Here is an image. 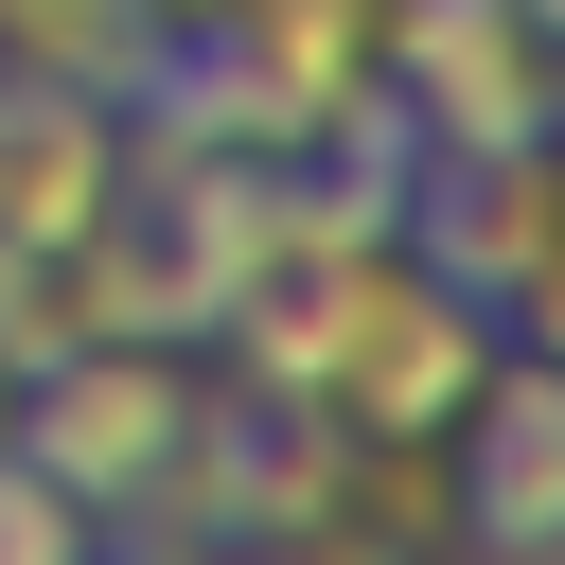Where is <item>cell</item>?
<instances>
[{"label": "cell", "mask_w": 565, "mask_h": 565, "mask_svg": "<svg viewBox=\"0 0 565 565\" xmlns=\"http://www.w3.org/2000/svg\"><path fill=\"white\" fill-rule=\"evenodd\" d=\"M212 424V371H194V335H71V353H35L18 371V459L106 530L177 441Z\"/></svg>", "instance_id": "1"}, {"label": "cell", "mask_w": 565, "mask_h": 565, "mask_svg": "<svg viewBox=\"0 0 565 565\" xmlns=\"http://www.w3.org/2000/svg\"><path fill=\"white\" fill-rule=\"evenodd\" d=\"M406 247L494 318V335H565V177L547 141H459L406 177Z\"/></svg>", "instance_id": "2"}, {"label": "cell", "mask_w": 565, "mask_h": 565, "mask_svg": "<svg viewBox=\"0 0 565 565\" xmlns=\"http://www.w3.org/2000/svg\"><path fill=\"white\" fill-rule=\"evenodd\" d=\"M124 106L106 88H53V71H0V247H71L88 212H124Z\"/></svg>", "instance_id": "5"}, {"label": "cell", "mask_w": 565, "mask_h": 565, "mask_svg": "<svg viewBox=\"0 0 565 565\" xmlns=\"http://www.w3.org/2000/svg\"><path fill=\"white\" fill-rule=\"evenodd\" d=\"M335 547H441L459 530V441H353L335 424Z\"/></svg>", "instance_id": "7"}, {"label": "cell", "mask_w": 565, "mask_h": 565, "mask_svg": "<svg viewBox=\"0 0 565 565\" xmlns=\"http://www.w3.org/2000/svg\"><path fill=\"white\" fill-rule=\"evenodd\" d=\"M424 159L459 141H547V0H388V71Z\"/></svg>", "instance_id": "3"}, {"label": "cell", "mask_w": 565, "mask_h": 565, "mask_svg": "<svg viewBox=\"0 0 565 565\" xmlns=\"http://www.w3.org/2000/svg\"><path fill=\"white\" fill-rule=\"evenodd\" d=\"M0 441H18V353H0Z\"/></svg>", "instance_id": "10"}, {"label": "cell", "mask_w": 565, "mask_h": 565, "mask_svg": "<svg viewBox=\"0 0 565 565\" xmlns=\"http://www.w3.org/2000/svg\"><path fill=\"white\" fill-rule=\"evenodd\" d=\"M212 53H247L300 124H335V106H371V71H388V0H212L194 18Z\"/></svg>", "instance_id": "6"}, {"label": "cell", "mask_w": 565, "mask_h": 565, "mask_svg": "<svg viewBox=\"0 0 565 565\" xmlns=\"http://www.w3.org/2000/svg\"><path fill=\"white\" fill-rule=\"evenodd\" d=\"M141 18H159V35H194V18H212V0H141Z\"/></svg>", "instance_id": "9"}, {"label": "cell", "mask_w": 565, "mask_h": 565, "mask_svg": "<svg viewBox=\"0 0 565 565\" xmlns=\"http://www.w3.org/2000/svg\"><path fill=\"white\" fill-rule=\"evenodd\" d=\"M0 71H53V88H141L159 71V18L141 0H0Z\"/></svg>", "instance_id": "8"}, {"label": "cell", "mask_w": 565, "mask_h": 565, "mask_svg": "<svg viewBox=\"0 0 565 565\" xmlns=\"http://www.w3.org/2000/svg\"><path fill=\"white\" fill-rule=\"evenodd\" d=\"M441 441H459V530L477 547H512V565L565 547V371H547V335H494V371Z\"/></svg>", "instance_id": "4"}]
</instances>
